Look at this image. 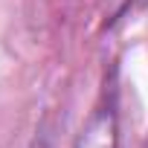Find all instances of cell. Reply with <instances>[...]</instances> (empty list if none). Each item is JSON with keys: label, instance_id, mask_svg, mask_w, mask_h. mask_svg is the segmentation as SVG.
<instances>
[{"label": "cell", "instance_id": "1", "mask_svg": "<svg viewBox=\"0 0 148 148\" xmlns=\"http://www.w3.org/2000/svg\"><path fill=\"white\" fill-rule=\"evenodd\" d=\"M76 148H119V122L113 102L99 105L76 136Z\"/></svg>", "mask_w": 148, "mask_h": 148}]
</instances>
